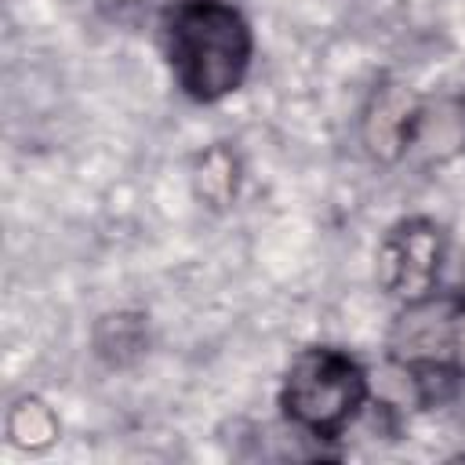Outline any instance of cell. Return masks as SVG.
<instances>
[{
	"mask_svg": "<svg viewBox=\"0 0 465 465\" xmlns=\"http://www.w3.org/2000/svg\"><path fill=\"white\" fill-rule=\"evenodd\" d=\"M4 432H7V443L15 450H25V454H36V450H47L58 432H62V421L58 414L51 411V403H44L40 396H22L7 407V418H4Z\"/></svg>",
	"mask_w": 465,
	"mask_h": 465,
	"instance_id": "obj_6",
	"label": "cell"
},
{
	"mask_svg": "<svg viewBox=\"0 0 465 465\" xmlns=\"http://www.w3.org/2000/svg\"><path fill=\"white\" fill-rule=\"evenodd\" d=\"M450 371L465 378V298L454 316V338H450Z\"/></svg>",
	"mask_w": 465,
	"mask_h": 465,
	"instance_id": "obj_8",
	"label": "cell"
},
{
	"mask_svg": "<svg viewBox=\"0 0 465 465\" xmlns=\"http://www.w3.org/2000/svg\"><path fill=\"white\" fill-rule=\"evenodd\" d=\"M421 127V105L403 84H385L363 113V145L378 160H396Z\"/></svg>",
	"mask_w": 465,
	"mask_h": 465,
	"instance_id": "obj_5",
	"label": "cell"
},
{
	"mask_svg": "<svg viewBox=\"0 0 465 465\" xmlns=\"http://www.w3.org/2000/svg\"><path fill=\"white\" fill-rule=\"evenodd\" d=\"M371 403L367 371L341 349H302L280 381V407L305 436H345Z\"/></svg>",
	"mask_w": 465,
	"mask_h": 465,
	"instance_id": "obj_2",
	"label": "cell"
},
{
	"mask_svg": "<svg viewBox=\"0 0 465 465\" xmlns=\"http://www.w3.org/2000/svg\"><path fill=\"white\" fill-rule=\"evenodd\" d=\"M160 44L174 84L193 102H222L251 69L254 36L229 0H174L160 18Z\"/></svg>",
	"mask_w": 465,
	"mask_h": 465,
	"instance_id": "obj_1",
	"label": "cell"
},
{
	"mask_svg": "<svg viewBox=\"0 0 465 465\" xmlns=\"http://www.w3.org/2000/svg\"><path fill=\"white\" fill-rule=\"evenodd\" d=\"M458 309L461 298L436 291L403 302L389 327V356L421 371H450V338Z\"/></svg>",
	"mask_w": 465,
	"mask_h": 465,
	"instance_id": "obj_4",
	"label": "cell"
},
{
	"mask_svg": "<svg viewBox=\"0 0 465 465\" xmlns=\"http://www.w3.org/2000/svg\"><path fill=\"white\" fill-rule=\"evenodd\" d=\"M443 265V232L425 218H407L378 243V283L400 302L436 291Z\"/></svg>",
	"mask_w": 465,
	"mask_h": 465,
	"instance_id": "obj_3",
	"label": "cell"
},
{
	"mask_svg": "<svg viewBox=\"0 0 465 465\" xmlns=\"http://www.w3.org/2000/svg\"><path fill=\"white\" fill-rule=\"evenodd\" d=\"M236 182H240V167H236V156H232L225 145H211L207 153L196 156L193 185H196V196H200L207 207H225V203H232Z\"/></svg>",
	"mask_w": 465,
	"mask_h": 465,
	"instance_id": "obj_7",
	"label": "cell"
},
{
	"mask_svg": "<svg viewBox=\"0 0 465 465\" xmlns=\"http://www.w3.org/2000/svg\"><path fill=\"white\" fill-rule=\"evenodd\" d=\"M127 4H138V0H127Z\"/></svg>",
	"mask_w": 465,
	"mask_h": 465,
	"instance_id": "obj_9",
	"label": "cell"
}]
</instances>
